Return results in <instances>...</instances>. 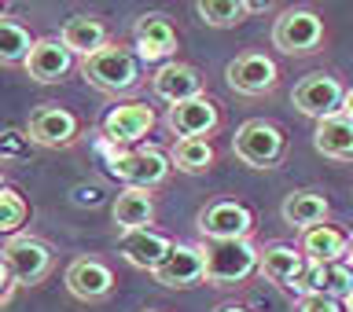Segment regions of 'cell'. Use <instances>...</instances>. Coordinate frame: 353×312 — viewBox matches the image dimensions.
Masks as SVG:
<instances>
[{"label":"cell","instance_id":"1","mask_svg":"<svg viewBox=\"0 0 353 312\" xmlns=\"http://www.w3.org/2000/svg\"><path fill=\"white\" fill-rule=\"evenodd\" d=\"M199 250H203V264H206L203 280L210 287L243 283L250 272H258V261H261V250L250 239H203Z\"/></svg>","mask_w":353,"mask_h":312},{"label":"cell","instance_id":"2","mask_svg":"<svg viewBox=\"0 0 353 312\" xmlns=\"http://www.w3.org/2000/svg\"><path fill=\"white\" fill-rule=\"evenodd\" d=\"M81 77L107 96H125L140 85V63L121 44H107L96 55L81 59Z\"/></svg>","mask_w":353,"mask_h":312},{"label":"cell","instance_id":"3","mask_svg":"<svg viewBox=\"0 0 353 312\" xmlns=\"http://www.w3.org/2000/svg\"><path fill=\"white\" fill-rule=\"evenodd\" d=\"M232 151L243 165L250 169H276L287 154V132L280 125L265 118H250L236 129V140H232Z\"/></svg>","mask_w":353,"mask_h":312},{"label":"cell","instance_id":"4","mask_svg":"<svg viewBox=\"0 0 353 312\" xmlns=\"http://www.w3.org/2000/svg\"><path fill=\"white\" fill-rule=\"evenodd\" d=\"M324 44V19L309 8H287L272 22V48L283 55H313Z\"/></svg>","mask_w":353,"mask_h":312},{"label":"cell","instance_id":"5","mask_svg":"<svg viewBox=\"0 0 353 312\" xmlns=\"http://www.w3.org/2000/svg\"><path fill=\"white\" fill-rule=\"evenodd\" d=\"M110 173H114L125 187L151 191V187H159V184L170 180L173 162H170V154L159 151V147H137L129 154H118V158L110 162Z\"/></svg>","mask_w":353,"mask_h":312},{"label":"cell","instance_id":"6","mask_svg":"<svg viewBox=\"0 0 353 312\" xmlns=\"http://www.w3.org/2000/svg\"><path fill=\"white\" fill-rule=\"evenodd\" d=\"M342 99H346L342 81H339V77H331V74H324V70L305 74L302 81L294 85V92H291V103L298 107V114H305L313 121L342 114Z\"/></svg>","mask_w":353,"mask_h":312},{"label":"cell","instance_id":"7","mask_svg":"<svg viewBox=\"0 0 353 312\" xmlns=\"http://www.w3.org/2000/svg\"><path fill=\"white\" fill-rule=\"evenodd\" d=\"M0 258H4V264L15 275V283H22V287H37L55 264L52 247L33 236H11L4 242V250H0Z\"/></svg>","mask_w":353,"mask_h":312},{"label":"cell","instance_id":"8","mask_svg":"<svg viewBox=\"0 0 353 312\" xmlns=\"http://www.w3.org/2000/svg\"><path fill=\"white\" fill-rule=\"evenodd\" d=\"M225 81L239 96H269L280 81V70L265 52H243L225 66Z\"/></svg>","mask_w":353,"mask_h":312},{"label":"cell","instance_id":"9","mask_svg":"<svg viewBox=\"0 0 353 312\" xmlns=\"http://www.w3.org/2000/svg\"><path fill=\"white\" fill-rule=\"evenodd\" d=\"M165 125H170V132H176V140H206L221 125V107L217 99L203 92L165 110Z\"/></svg>","mask_w":353,"mask_h":312},{"label":"cell","instance_id":"10","mask_svg":"<svg viewBox=\"0 0 353 312\" xmlns=\"http://www.w3.org/2000/svg\"><path fill=\"white\" fill-rule=\"evenodd\" d=\"M199 231L203 239H250L254 214L236 198H217L199 214Z\"/></svg>","mask_w":353,"mask_h":312},{"label":"cell","instance_id":"11","mask_svg":"<svg viewBox=\"0 0 353 312\" xmlns=\"http://www.w3.org/2000/svg\"><path fill=\"white\" fill-rule=\"evenodd\" d=\"M77 132H81L77 114H70V110H63L55 103L37 107L30 114V125H26V136H30V143H37V147H70L77 140Z\"/></svg>","mask_w":353,"mask_h":312},{"label":"cell","instance_id":"12","mask_svg":"<svg viewBox=\"0 0 353 312\" xmlns=\"http://www.w3.org/2000/svg\"><path fill=\"white\" fill-rule=\"evenodd\" d=\"M151 275H154V283H159V287H170V291H188V287L203 283V275H206L203 250L192 247V242H173L170 258H165Z\"/></svg>","mask_w":353,"mask_h":312},{"label":"cell","instance_id":"13","mask_svg":"<svg viewBox=\"0 0 353 312\" xmlns=\"http://www.w3.org/2000/svg\"><path fill=\"white\" fill-rule=\"evenodd\" d=\"M22 66H26V74L37 85H55V81H63V77L74 70V55H70V48H66L59 37H37Z\"/></svg>","mask_w":353,"mask_h":312},{"label":"cell","instance_id":"14","mask_svg":"<svg viewBox=\"0 0 353 312\" xmlns=\"http://www.w3.org/2000/svg\"><path fill=\"white\" fill-rule=\"evenodd\" d=\"M154 129V110L148 103H121L110 107L103 118V136L118 147H129V143H140L143 136H151Z\"/></svg>","mask_w":353,"mask_h":312},{"label":"cell","instance_id":"15","mask_svg":"<svg viewBox=\"0 0 353 312\" xmlns=\"http://www.w3.org/2000/svg\"><path fill=\"white\" fill-rule=\"evenodd\" d=\"M66 291L77 302H103L114 291V272L107 269L99 258H77L66 269Z\"/></svg>","mask_w":353,"mask_h":312},{"label":"cell","instance_id":"16","mask_svg":"<svg viewBox=\"0 0 353 312\" xmlns=\"http://www.w3.org/2000/svg\"><path fill=\"white\" fill-rule=\"evenodd\" d=\"M151 92L162 99V103H184V99L203 96V74L188 63H162L159 70L151 74Z\"/></svg>","mask_w":353,"mask_h":312},{"label":"cell","instance_id":"17","mask_svg":"<svg viewBox=\"0 0 353 312\" xmlns=\"http://www.w3.org/2000/svg\"><path fill=\"white\" fill-rule=\"evenodd\" d=\"M132 41H137V52L143 63H162L176 52V30L173 22L151 11V15H140L137 26H132Z\"/></svg>","mask_w":353,"mask_h":312},{"label":"cell","instance_id":"18","mask_svg":"<svg viewBox=\"0 0 353 312\" xmlns=\"http://www.w3.org/2000/svg\"><path fill=\"white\" fill-rule=\"evenodd\" d=\"M118 250H121V258H125L132 269L154 272L165 258H170L173 239H165L162 231H154V228H140V231H125L121 242H118Z\"/></svg>","mask_w":353,"mask_h":312},{"label":"cell","instance_id":"19","mask_svg":"<svg viewBox=\"0 0 353 312\" xmlns=\"http://www.w3.org/2000/svg\"><path fill=\"white\" fill-rule=\"evenodd\" d=\"M302 294H324L335 298V302H346L353 294V264L335 261V264H309L302 283H298Z\"/></svg>","mask_w":353,"mask_h":312},{"label":"cell","instance_id":"20","mask_svg":"<svg viewBox=\"0 0 353 312\" xmlns=\"http://www.w3.org/2000/svg\"><path fill=\"white\" fill-rule=\"evenodd\" d=\"M305 269H309V264L302 258V250L287 247V242H272V247H265L261 261H258V272L269 283H276V287H298V283H302V275H305Z\"/></svg>","mask_w":353,"mask_h":312},{"label":"cell","instance_id":"21","mask_svg":"<svg viewBox=\"0 0 353 312\" xmlns=\"http://www.w3.org/2000/svg\"><path fill=\"white\" fill-rule=\"evenodd\" d=\"M298 250H302V258L309 264H335V261H346L350 236H346V231H339L335 225H316V228L302 231Z\"/></svg>","mask_w":353,"mask_h":312},{"label":"cell","instance_id":"22","mask_svg":"<svg viewBox=\"0 0 353 312\" xmlns=\"http://www.w3.org/2000/svg\"><path fill=\"white\" fill-rule=\"evenodd\" d=\"M327 214H331V206L320 191H291L280 206L283 225L294 231H309L316 225H327Z\"/></svg>","mask_w":353,"mask_h":312},{"label":"cell","instance_id":"23","mask_svg":"<svg viewBox=\"0 0 353 312\" xmlns=\"http://www.w3.org/2000/svg\"><path fill=\"white\" fill-rule=\"evenodd\" d=\"M313 147L331 162H353V121L346 114H331L324 121H316Z\"/></svg>","mask_w":353,"mask_h":312},{"label":"cell","instance_id":"24","mask_svg":"<svg viewBox=\"0 0 353 312\" xmlns=\"http://www.w3.org/2000/svg\"><path fill=\"white\" fill-rule=\"evenodd\" d=\"M59 41L70 48V55L88 59V55H96L99 48H107V26L96 15H74V19L63 22Z\"/></svg>","mask_w":353,"mask_h":312},{"label":"cell","instance_id":"25","mask_svg":"<svg viewBox=\"0 0 353 312\" xmlns=\"http://www.w3.org/2000/svg\"><path fill=\"white\" fill-rule=\"evenodd\" d=\"M110 214H114V225H118L121 231L151 228V220H154V198H151V191H140V187H125V191L114 198Z\"/></svg>","mask_w":353,"mask_h":312},{"label":"cell","instance_id":"26","mask_svg":"<svg viewBox=\"0 0 353 312\" xmlns=\"http://www.w3.org/2000/svg\"><path fill=\"white\" fill-rule=\"evenodd\" d=\"M265 4H243V0H199L195 4V15L206 22V26H239L250 11H261Z\"/></svg>","mask_w":353,"mask_h":312},{"label":"cell","instance_id":"27","mask_svg":"<svg viewBox=\"0 0 353 312\" xmlns=\"http://www.w3.org/2000/svg\"><path fill=\"white\" fill-rule=\"evenodd\" d=\"M214 147H210V140H176L173 143V151H170V162H173V169H181L188 176H199V173H206L210 165H214Z\"/></svg>","mask_w":353,"mask_h":312},{"label":"cell","instance_id":"28","mask_svg":"<svg viewBox=\"0 0 353 312\" xmlns=\"http://www.w3.org/2000/svg\"><path fill=\"white\" fill-rule=\"evenodd\" d=\"M33 48V37L30 30L15 19H4L0 15V63H26V55Z\"/></svg>","mask_w":353,"mask_h":312},{"label":"cell","instance_id":"29","mask_svg":"<svg viewBox=\"0 0 353 312\" xmlns=\"http://www.w3.org/2000/svg\"><path fill=\"white\" fill-rule=\"evenodd\" d=\"M30 217V206L15 187H4L0 191V236H22V225Z\"/></svg>","mask_w":353,"mask_h":312},{"label":"cell","instance_id":"30","mask_svg":"<svg viewBox=\"0 0 353 312\" xmlns=\"http://www.w3.org/2000/svg\"><path fill=\"white\" fill-rule=\"evenodd\" d=\"M30 147H33V143H30L26 132H15V129L0 132V162H4V158H26Z\"/></svg>","mask_w":353,"mask_h":312},{"label":"cell","instance_id":"31","mask_svg":"<svg viewBox=\"0 0 353 312\" xmlns=\"http://www.w3.org/2000/svg\"><path fill=\"white\" fill-rule=\"evenodd\" d=\"M294 312H346L342 309V302H335V298H324V294H302L298 298Z\"/></svg>","mask_w":353,"mask_h":312},{"label":"cell","instance_id":"32","mask_svg":"<svg viewBox=\"0 0 353 312\" xmlns=\"http://www.w3.org/2000/svg\"><path fill=\"white\" fill-rule=\"evenodd\" d=\"M11 294H15V275H11V269L4 264V258H0V305H8Z\"/></svg>","mask_w":353,"mask_h":312},{"label":"cell","instance_id":"33","mask_svg":"<svg viewBox=\"0 0 353 312\" xmlns=\"http://www.w3.org/2000/svg\"><path fill=\"white\" fill-rule=\"evenodd\" d=\"M342 114L353 121V88H346V99H342Z\"/></svg>","mask_w":353,"mask_h":312},{"label":"cell","instance_id":"34","mask_svg":"<svg viewBox=\"0 0 353 312\" xmlns=\"http://www.w3.org/2000/svg\"><path fill=\"white\" fill-rule=\"evenodd\" d=\"M214 312H250L247 305H236V302H232V305H217Z\"/></svg>","mask_w":353,"mask_h":312},{"label":"cell","instance_id":"35","mask_svg":"<svg viewBox=\"0 0 353 312\" xmlns=\"http://www.w3.org/2000/svg\"><path fill=\"white\" fill-rule=\"evenodd\" d=\"M346 264H353V236H350V253H346Z\"/></svg>","mask_w":353,"mask_h":312},{"label":"cell","instance_id":"36","mask_svg":"<svg viewBox=\"0 0 353 312\" xmlns=\"http://www.w3.org/2000/svg\"><path fill=\"white\" fill-rule=\"evenodd\" d=\"M4 187H8V180H4V169H0V191H4Z\"/></svg>","mask_w":353,"mask_h":312},{"label":"cell","instance_id":"37","mask_svg":"<svg viewBox=\"0 0 353 312\" xmlns=\"http://www.w3.org/2000/svg\"><path fill=\"white\" fill-rule=\"evenodd\" d=\"M346 312H353V294L346 298Z\"/></svg>","mask_w":353,"mask_h":312},{"label":"cell","instance_id":"38","mask_svg":"<svg viewBox=\"0 0 353 312\" xmlns=\"http://www.w3.org/2000/svg\"><path fill=\"white\" fill-rule=\"evenodd\" d=\"M0 15H4V4H0Z\"/></svg>","mask_w":353,"mask_h":312},{"label":"cell","instance_id":"39","mask_svg":"<svg viewBox=\"0 0 353 312\" xmlns=\"http://www.w3.org/2000/svg\"><path fill=\"white\" fill-rule=\"evenodd\" d=\"M143 312H154V309H143Z\"/></svg>","mask_w":353,"mask_h":312}]
</instances>
